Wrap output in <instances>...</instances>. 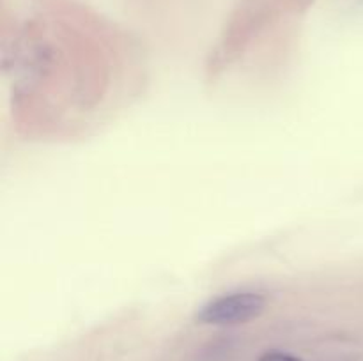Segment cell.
I'll list each match as a JSON object with an SVG mask.
<instances>
[{
    "label": "cell",
    "mask_w": 363,
    "mask_h": 361,
    "mask_svg": "<svg viewBox=\"0 0 363 361\" xmlns=\"http://www.w3.org/2000/svg\"><path fill=\"white\" fill-rule=\"evenodd\" d=\"M259 361H301L300 357L294 356V354L289 353H280V350H269V353H264Z\"/></svg>",
    "instance_id": "cell-2"
},
{
    "label": "cell",
    "mask_w": 363,
    "mask_h": 361,
    "mask_svg": "<svg viewBox=\"0 0 363 361\" xmlns=\"http://www.w3.org/2000/svg\"><path fill=\"white\" fill-rule=\"evenodd\" d=\"M266 308V297L254 290L222 294L202 304L195 321L206 326H236L259 317Z\"/></svg>",
    "instance_id": "cell-1"
}]
</instances>
